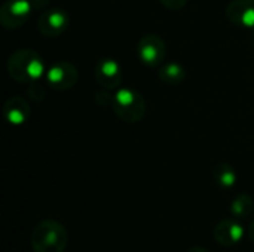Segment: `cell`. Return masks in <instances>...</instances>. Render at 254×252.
Segmentation results:
<instances>
[{"instance_id": "6da1fadb", "label": "cell", "mask_w": 254, "mask_h": 252, "mask_svg": "<svg viewBox=\"0 0 254 252\" xmlns=\"http://www.w3.org/2000/svg\"><path fill=\"white\" fill-rule=\"evenodd\" d=\"M6 68L13 80L24 85H30L45 77L48 67L36 50L24 48L12 52L7 59Z\"/></svg>"}, {"instance_id": "7a4b0ae2", "label": "cell", "mask_w": 254, "mask_h": 252, "mask_svg": "<svg viewBox=\"0 0 254 252\" xmlns=\"http://www.w3.org/2000/svg\"><path fill=\"white\" fill-rule=\"evenodd\" d=\"M30 244L34 252H65L68 233L61 223L55 220H42L34 226Z\"/></svg>"}, {"instance_id": "3957f363", "label": "cell", "mask_w": 254, "mask_h": 252, "mask_svg": "<svg viewBox=\"0 0 254 252\" xmlns=\"http://www.w3.org/2000/svg\"><path fill=\"white\" fill-rule=\"evenodd\" d=\"M109 105L121 120L128 123L140 122L146 113V101L143 95L129 88L118 89L116 94L110 97Z\"/></svg>"}, {"instance_id": "277c9868", "label": "cell", "mask_w": 254, "mask_h": 252, "mask_svg": "<svg viewBox=\"0 0 254 252\" xmlns=\"http://www.w3.org/2000/svg\"><path fill=\"white\" fill-rule=\"evenodd\" d=\"M77 79H79L77 68L74 67V64L68 61H57L52 65H49L45 73V80L48 86L60 92L74 88Z\"/></svg>"}, {"instance_id": "5b68a950", "label": "cell", "mask_w": 254, "mask_h": 252, "mask_svg": "<svg viewBox=\"0 0 254 252\" xmlns=\"http://www.w3.org/2000/svg\"><path fill=\"white\" fill-rule=\"evenodd\" d=\"M31 0H6L0 7V24L7 30L21 28L33 12Z\"/></svg>"}, {"instance_id": "8992f818", "label": "cell", "mask_w": 254, "mask_h": 252, "mask_svg": "<svg viewBox=\"0 0 254 252\" xmlns=\"http://www.w3.org/2000/svg\"><path fill=\"white\" fill-rule=\"evenodd\" d=\"M137 53L143 64L149 67H159L167 58V43L158 34H146L138 40Z\"/></svg>"}, {"instance_id": "52a82bcc", "label": "cell", "mask_w": 254, "mask_h": 252, "mask_svg": "<svg viewBox=\"0 0 254 252\" xmlns=\"http://www.w3.org/2000/svg\"><path fill=\"white\" fill-rule=\"evenodd\" d=\"M70 25V15L64 9L45 10L37 19V30L45 37H58Z\"/></svg>"}, {"instance_id": "ba28073f", "label": "cell", "mask_w": 254, "mask_h": 252, "mask_svg": "<svg viewBox=\"0 0 254 252\" xmlns=\"http://www.w3.org/2000/svg\"><path fill=\"white\" fill-rule=\"evenodd\" d=\"M94 77L100 86L106 89H116L122 82L121 65L112 58H101L94 67Z\"/></svg>"}, {"instance_id": "9c48e42d", "label": "cell", "mask_w": 254, "mask_h": 252, "mask_svg": "<svg viewBox=\"0 0 254 252\" xmlns=\"http://www.w3.org/2000/svg\"><path fill=\"white\" fill-rule=\"evenodd\" d=\"M226 18L238 27L254 28V0H232L226 6Z\"/></svg>"}, {"instance_id": "30bf717a", "label": "cell", "mask_w": 254, "mask_h": 252, "mask_svg": "<svg viewBox=\"0 0 254 252\" xmlns=\"http://www.w3.org/2000/svg\"><path fill=\"white\" fill-rule=\"evenodd\" d=\"M214 239L222 247H234L244 238V227L237 218L222 220L214 227Z\"/></svg>"}, {"instance_id": "8fae6325", "label": "cell", "mask_w": 254, "mask_h": 252, "mask_svg": "<svg viewBox=\"0 0 254 252\" xmlns=\"http://www.w3.org/2000/svg\"><path fill=\"white\" fill-rule=\"evenodd\" d=\"M1 111H3V116L7 120V123H10L13 126L24 125L30 117V105H28L27 100L22 97H18V95L6 100Z\"/></svg>"}, {"instance_id": "7c38bea8", "label": "cell", "mask_w": 254, "mask_h": 252, "mask_svg": "<svg viewBox=\"0 0 254 252\" xmlns=\"http://www.w3.org/2000/svg\"><path fill=\"white\" fill-rule=\"evenodd\" d=\"M158 76H159L162 83L170 85V86H177L185 80L186 71L177 62H167V64L161 65V68L158 71Z\"/></svg>"}, {"instance_id": "4fadbf2b", "label": "cell", "mask_w": 254, "mask_h": 252, "mask_svg": "<svg viewBox=\"0 0 254 252\" xmlns=\"http://www.w3.org/2000/svg\"><path fill=\"white\" fill-rule=\"evenodd\" d=\"M213 177H214V181L217 183V186L220 189H226V190L232 189L238 181L237 171L226 162H222L214 168Z\"/></svg>"}, {"instance_id": "5bb4252c", "label": "cell", "mask_w": 254, "mask_h": 252, "mask_svg": "<svg viewBox=\"0 0 254 252\" xmlns=\"http://www.w3.org/2000/svg\"><path fill=\"white\" fill-rule=\"evenodd\" d=\"M254 209V203L252 196L249 195H240L234 199L231 203V214L237 220H243L252 215Z\"/></svg>"}, {"instance_id": "9a60e30c", "label": "cell", "mask_w": 254, "mask_h": 252, "mask_svg": "<svg viewBox=\"0 0 254 252\" xmlns=\"http://www.w3.org/2000/svg\"><path fill=\"white\" fill-rule=\"evenodd\" d=\"M27 95L30 97V100H33L36 102H40L45 98V88L39 82L30 83L28 88H27Z\"/></svg>"}, {"instance_id": "2e32d148", "label": "cell", "mask_w": 254, "mask_h": 252, "mask_svg": "<svg viewBox=\"0 0 254 252\" xmlns=\"http://www.w3.org/2000/svg\"><path fill=\"white\" fill-rule=\"evenodd\" d=\"M161 3L170 10H179L188 3V0H161Z\"/></svg>"}, {"instance_id": "e0dca14e", "label": "cell", "mask_w": 254, "mask_h": 252, "mask_svg": "<svg viewBox=\"0 0 254 252\" xmlns=\"http://www.w3.org/2000/svg\"><path fill=\"white\" fill-rule=\"evenodd\" d=\"M249 238L254 242V221H252V224L249 226Z\"/></svg>"}, {"instance_id": "ac0fdd59", "label": "cell", "mask_w": 254, "mask_h": 252, "mask_svg": "<svg viewBox=\"0 0 254 252\" xmlns=\"http://www.w3.org/2000/svg\"><path fill=\"white\" fill-rule=\"evenodd\" d=\"M188 252H208L205 248H202V247H192L190 250Z\"/></svg>"}, {"instance_id": "d6986e66", "label": "cell", "mask_w": 254, "mask_h": 252, "mask_svg": "<svg viewBox=\"0 0 254 252\" xmlns=\"http://www.w3.org/2000/svg\"><path fill=\"white\" fill-rule=\"evenodd\" d=\"M250 42H252V45L254 46V28L252 30V36H250Z\"/></svg>"}]
</instances>
